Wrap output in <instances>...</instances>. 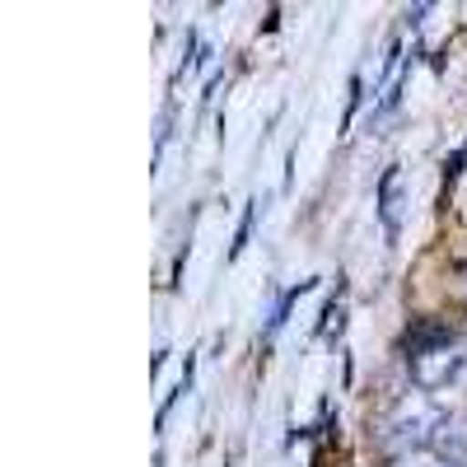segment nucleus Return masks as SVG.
<instances>
[{
    "instance_id": "nucleus-6",
    "label": "nucleus",
    "mask_w": 467,
    "mask_h": 467,
    "mask_svg": "<svg viewBox=\"0 0 467 467\" xmlns=\"http://www.w3.org/2000/svg\"><path fill=\"white\" fill-rule=\"evenodd\" d=\"M398 467H458V462H444V458H435L431 449H425V453H402Z\"/></svg>"
},
{
    "instance_id": "nucleus-7",
    "label": "nucleus",
    "mask_w": 467,
    "mask_h": 467,
    "mask_svg": "<svg viewBox=\"0 0 467 467\" xmlns=\"http://www.w3.org/2000/svg\"><path fill=\"white\" fill-rule=\"evenodd\" d=\"M253 215H257V206H253V211H248V220H244V224H239V234H234V257H239V253H244V248H248V234H253Z\"/></svg>"
},
{
    "instance_id": "nucleus-5",
    "label": "nucleus",
    "mask_w": 467,
    "mask_h": 467,
    "mask_svg": "<svg viewBox=\"0 0 467 467\" xmlns=\"http://www.w3.org/2000/svg\"><path fill=\"white\" fill-rule=\"evenodd\" d=\"M341 327H346V295H337L327 308H323V327H318V337H341Z\"/></svg>"
},
{
    "instance_id": "nucleus-1",
    "label": "nucleus",
    "mask_w": 467,
    "mask_h": 467,
    "mask_svg": "<svg viewBox=\"0 0 467 467\" xmlns=\"http://www.w3.org/2000/svg\"><path fill=\"white\" fill-rule=\"evenodd\" d=\"M444 420H449V411L431 393H407L402 402H393V411H388L383 440L393 444V449H402V453H425V449L435 444Z\"/></svg>"
},
{
    "instance_id": "nucleus-2",
    "label": "nucleus",
    "mask_w": 467,
    "mask_h": 467,
    "mask_svg": "<svg viewBox=\"0 0 467 467\" xmlns=\"http://www.w3.org/2000/svg\"><path fill=\"white\" fill-rule=\"evenodd\" d=\"M407 369H411V383L420 388V393H435V388H449L467 369V356H462L458 341H444V346L407 350Z\"/></svg>"
},
{
    "instance_id": "nucleus-3",
    "label": "nucleus",
    "mask_w": 467,
    "mask_h": 467,
    "mask_svg": "<svg viewBox=\"0 0 467 467\" xmlns=\"http://www.w3.org/2000/svg\"><path fill=\"white\" fill-rule=\"evenodd\" d=\"M402 215H407V182H402V169L398 164H388V173L379 178V220L388 229V239H398Z\"/></svg>"
},
{
    "instance_id": "nucleus-4",
    "label": "nucleus",
    "mask_w": 467,
    "mask_h": 467,
    "mask_svg": "<svg viewBox=\"0 0 467 467\" xmlns=\"http://www.w3.org/2000/svg\"><path fill=\"white\" fill-rule=\"evenodd\" d=\"M431 453H435V458H444V462H458V467H467V420L449 416V420L440 425V435H435Z\"/></svg>"
}]
</instances>
